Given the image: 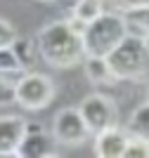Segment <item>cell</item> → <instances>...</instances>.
Masks as SVG:
<instances>
[{"instance_id":"6da1fadb","label":"cell","mask_w":149,"mask_h":158,"mask_svg":"<svg viewBox=\"0 0 149 158\" xmlns=\"http://www.w3.org/2000/svg\"><path fill=\"white\" fill-rule=\"evenodd\" d=\"M38 50L43 59L55 69H71L85 57L83 35L66 21H52L38 35Z\"/></svg>"},{"instance_id":"7a4b0ae2","label":"cell","mask_w":149,"mask_h":158,"mask_svg":"<svg viewBox=\"0 0 149 158\" xmlns=\"http://www.w3.org/2000/svg\"><path fill=\"white\" fill-rule=\"evenodd\" d=\"M128 35L123 14L104 12L95 21L88 24L83 33V45H85V57H109V52Z\"/></svg>"},{"instance_id":"3957f363","label":"cell","mask_w":149,"mask_h":158,"mask_svg":"<svg viewBox=\"0 0 149 158\" xmlns=\"http://www.w3.org/2000/svg\"><path fill=\"white\" fill-rule=\"evenodd\" d=\"M109 66L114 69L118 80H137L149 69V52L144 47V40L137 35H125L107 57Z\"/></svg>"},{"instance_id":"277c9868","label":"cell","mask_w":149,"mask_h":158,"mask_svg":"<svg viewBox=\"0 0 149 158\" xmlns=\"http://www.w3.org/2000/svg\"><path fill=\"white\" fill-rule=\"evenodd\" d=\"M55 97V85L52 80L43 73H31L26 71L24 78L17 85V104L28 109V111H38L50 104V99Z\"/></svg>"},{"instance_id":"5b68a950","label":"cell","mask_w":149,"mask_h":158,"mask_svg":"<svg viewBox=\"0 0 149 158\" xmlns=\"http://www.w3.org/2000/svg\"><path fill=\"white\" fill-rule=\"evenodd\" d=\"M78 111L85 118V123H88L92 135H97L99 130H107V127L116 125V120H118L116 104L109 97H104V94H88L81 102Z\"/></svg>"},{"instance_id":"8992f818","label":"cell","mask_w":149,"mask_h":158,"mask_svg":"<svg viewBox=\"0 0 149 158\" xmlns=\"http://www.w3.org/2000/svg\"><path fill=\"white\" fill-rule=\"evenodd\" d=\"M52 132H55V139H57L59 144H66V146L83 144L92 135L78 109H62V111L55 116V127H52Z\"/></svg>"},{"instance_id":"52a82bcc","label":"cell","mask_w":149,"mask_h":158,"mask_svg":"<svg viewBox=\"0 0 149 158\" xmlns=\"http://www.w3.org/2000/svg\"><path fill=\"white\" fill-rule=\"evenodd\" d=\"M128 137L130 135L123 132L118 125L99 130L97 135H95V153H97L99 158H123Z\"/></svg>"},{"instance_id":"ba28073f","label":"cell","mask_w":149,"mask_h":158,"mask_svg":"<svg viewBox=\"0 0 149 158\" xmlns=\"http://www.w3.org/2000/svg\"><path fill=\"white\" fill-rule=\"evenodd\" d=\"M26 135V120L19 116H0V156H17Z\"/></svg>"},{"instance_id":"9c48e42d","label":"cell","mask_w":149,"mask_h":158,"mask_svg":"<svg viewBox=\"0 0 149 158\" xmlns=\"http://www.w3.org/2000/svg\"><path fill=\"white\" fill-rule=\"evenodd\" d=\"M17 156L19 158H47V156H57V151H55V142L45 132H26L19 149H17Z\"/></svg>"},{"instance_id":"30bf717a","label":"cell","mask_w":149,"mask_h":158,"mask_svg":"<svg viewBox=\"0 0 149 158\" xmlns=\"http://www.w3.org/2000/svg\"><path fill=\"white\" fill-rule=\"evenodd\" d=\"M85 76L95 85H114L118 80L107 57H90V54L85 57Z\"/></svg>"},{"instance_id":"8fae6325","label":"cell","mask_w":149,"mask_h":158,"mask_svg":"<svg viewBox=\"0 0 149 158\" xmlns=\"http://www.w3.org/2000/svg\"><path fill=\"white\" fill-rule=\"evenodd\" d=\"M123 21H125V28H128L130 35L144 38L149 33V5L123 10Z\"/></svg>"},{"instance_id":"7c38bea8","label":"cell","mask_w":149,"mask_h":158,"mask_svg":"<svg viewBox=\"0 0 149 158\" xmlns=\"http://www.w3.org/2000/svg\"><path fill=\"white\" fill-rule=\"evenodd\" d=\"M128 135H135V137H142L149 142V99L133 111L128 123Z\"/></svg>"},{"instance_id":"4fadbf2b","label":"cell","mask_w":149,"mask_h":158,"mask_svg":"<svg viewBox=\"0 0 149 158\" xmlns=\"http://www.w3.org/2000/svg\"><path fill=\"white\" fill-rule=\"evenodd\" d=\"M12 52L17 54L19 64L28 71V69L36 64V52H40V50L36 47V43H33L31 38H17L12 43Z\"/></svg>"},{"instance_id":"5bb4252c","label":"cell","mask_w":149,"mask_h":158,"mask_svg":"<svg viewBox=\"0 0 149 158\" xmlns=\"http://www.w3.org/2000/svg\"><path fill=\"white\" fill-rule=\"evenodd\" d=\"M73 14H76L78 19H83L85 24H90L104 14V2L102 0H78L76 5H73Z\"/></svg>"},{"instance_id":"9a60e30c","label":"cell","mask_w":149,"mask_h":158,"mask_svg":"<svg viewBox=\"0 0 149 158\" xmlns=\"http://www.w3.org/2000/svg\"><path fill=\"white\" fill-rule=\"evenodd\" d=\"M123 158H149V142H147V139H142V137L130 135L128 144H125Z\"/></svg>"},{"instance_id":"2e32d148","label":"cell","mask_w":149,"mask_h":158,"mask_svg":"<svg viewBox=\"0 0 149 158\" xmlns=\"http://www.w3.org/2000/svg\"><path fill=\"white\" fill-rule=\"evenodd\" d=\"M14 69H24L12 52V47H0V71H14Z\"/></svg>"},{"instance_id":"e0dca14e","label":"cell","mask_w":149,"mask_h":158,"mask_svg":"<svg viewBox=\"0 0 149 158\" xmlns=\"http://www.w3.org/2000/svg\"><path fill=\"white\" fill-rule=\"evenodd\" d=\"M19 38L17 31L12 28V24L5 19H0V47H12V43Z\"/></svg>"},{"instance_id":"ac0fdd59","label":"cell","mask_w":149,"mask_h":158,"mask_svg":"<svg viewBox=\"0 0 149 158\" xmlns=\"http://www.w3.org/2000/svg\"><path fill=\"white\" fill-rule=\"evenodd\" d=\"M66 24H69V26H71L76 33H81V35H83V33H85V28H88V24H85L83 19H78L76 14H73V17H69V19H66Z\"/></svg>"},{"instance_id":"d6986e66","label":"cell","mask_w":149,"mask_h":158,"mask_svg":"<svg viewBox=\"0 0 149 158\" xmlns=\"http://www.w3.org/2000/svg\"><path fill=\"white\" fill-rule=\"evenodd\" d=\"M121 10H130V7H142V5H149V0H114Z\"/></svg>"},{"instance_id":"ffe728a7","label":"cell","mask_w":149,"mask_h":158,"mask_svg":"<svg viewBox=\"0 0 149 158\" xmlns=\"http://www.w3.org/2000/svg\"><path fill=\"white\" fill-rule=\"evenodd\" d=\"M26 132H43V127L38 123H26Z\"/></svg>"},{"instance_id":"44dd1931","label":"cell","mask_w":149,"mask_h":158,"mask_svg":"<svg viewBox=\"0 0 149 158\" xmlns=\"http://www.w3.org/2000/svg\"><path fill=\"white\" fill-rule=\"evenodd\" d=\"M142 40H144V47H147V52H149V33H147V35H144Z\"/></svg>"},{"instance_id":"7402d4cb","label":"cell","mask_w":149,"mask_h":158,"mask_svg":"<svg viewBox=\"0 0 149 158\" xmlns=\"http://www.w3.org/2000/svg\"><path fill=\"white\" fill-rule=\"evenodd\" d=\"M147 99H149V92H147Z\"/></svg>"}]
</instances>
